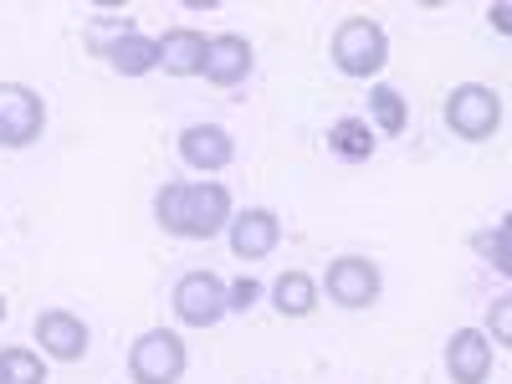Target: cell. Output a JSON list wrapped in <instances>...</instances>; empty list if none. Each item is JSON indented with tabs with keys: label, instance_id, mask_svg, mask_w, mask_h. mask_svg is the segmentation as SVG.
I'll list each match as a JSON object with an SVG mask.
<instances>
[{
	"label": "cell",
	"instance_id": "cell-1",
	"mask_svg": "<svg viewBox=\"0 0 512 384\" xmlns=\"http://www.w3.org/2000/svg\"><path fill=\"white\" fill-rule=\"evenodd\" d=\"M154 216L169 236H185V241H210L231 226V190L216 180H195V185H164L154 195Z\"/></svg>",
	"mask_w": 512,
	"mask_h": 384
},
{
	"label": "cell",
	"instance_id": "cell-2",
	"mask_svg": "<svg viewBox=\"0 0 512 384\" xmlns=\"http://www.w3.org/2000/svg\"><path fill=\"white\" fill-rule=\"evenodd\" d=\"M390 62V36L369 16H349L333 31V67L344 77H379Z\"/></svg>",
	"mask_w": 512,
	"mask_h": 384
},
{
	"label": "cell",
	"instance_id": "cell-3",
	"mask_svg": "<svg viewBox=\"0 0 512 384\" xmlns=\"http://www.w3.org/2000/svg\"><path fill=\"white\" fill-rule=\"evenodd\" d=\"M446 128L466 144H482L502 128V93L487 88V82H461L446 98Z\"/></svg>",
	"mask_w": 512,
	"mask_h": 384
},
{
	"label": "cell",
	"instance_id": "cell-4",
	"mask_svg": "<svg viewBox=\"0 0 512 384\" xmlns=\"http://www.w3.org/2000/svg\"><path fill=\"white\" fill-rule=\"evenodd\" d=\"M185 364H190L185 338L169 333V328L139 333V344L128 349V379H134V384H180Z\"/></svg>",
	"mask_w": 512,
	"mask_h": 384
},
{
	"label": "cell",
	"instance_id": "cell-5",
	"mask_svg": "<svg viewBox=\"0 0 512 384\" xmlns=\"http://www.w3.org/2000/svg\"><path fill=\"white\" fill-rule=\"evenodd\" d=\"M47 128V103L26 82H0V149H26Z\"/></svg>",
	"mask_w": 512,
	"mask_h": 384
},
{
	"label": "cell",
	"instance_id": "cell-6",
	"mask_svg": "<svg viewBox=\"0 0 512 384\" xmlns=\"http://www.w3.org/2000/svg\"><path fill=\"white\" fill-rule=\"evenodd\" d=\"M169 303H175V318L185 328H216L226 318V282L216 272H185Z\"/></svg>",
	"mask_w": 512,
	"mask_h": 384
},
{
	"label": "cell",
	"instance_id": "cell-7",
	"mask_svg": "<svg viewBox=\"0 0 512 384\" xmlns=\"http://www.w3.org/2000/svg\"><path fill=\"white\" fill-rule=\"evenodd\" d=\"M323 287H328V297L338 308H369L379 297V287H384V277H379V267L369 262V256H338V262L328 267V277H323Z\"/></svg>",
	"mask_w": 512,
	"mask_h": 384
},
{
	"label": "cell",
	"instance_id": "cell-8",
	"mask_svg": "<svg viewBox=\"0 0 512 384\" xmlns=\"http://www.w3.org/2000/svg\"><path fill=\"white\" fill-rule=\"evenodd\" d=\"M36 344H41V354H52L62 364H77L82 354H88L93 333H88V323H82L77 313L47 308V313H36Z\"/></svg>",
	"mask_w": 512,
	"mask_h": 384
},
{
	"label": "cell",
	"instance_id": "cell-9",
	"mask_svg": "<svg viewBox=\"0 0 512 384\" xmlns=\"http://www.w3.org/2000/svg\"><path fill=\"white\" fill-rule=\"evenodd\" d=\"M256 67L251 57V41L236 36V31H221V36H205V82H216V88H236V82H246Z\"/></svg>",
	"mask_w": 512,
	"mask_h": 384
},
{
	"label": "cell",
	"instance_id": "cell-10",
	"mask_svg": "<svg viewBox=\"0 0 512 384\" xmlns=\"http://www.w3.org/2000/svg\"><path fill=\"white\" fill-rule=\"evenodd\" d=\"M226 236H231V251L241 256V262H262V256H272L277 241H282V221L267 205H251V210H241V216H231Z\"/></svg>",
	"mask_w": 512,
	"mask_h": 384
},
{
	"label": "cell",
	"instance_id": "cell-11",
	"mask_svg": "<svg viewBox=\"0 0 512 384\" xmlns=\"http://www.w3.org/2000/svg\"><path fill=\"white\" fill-rule=\"evenodd\" d=\"M446 374L451 384H487L492 374V338L477 328H456L446 344Z\"/></svg>",
	"mask_w": 512,
	"mask_h": 384
},
{
	"label": "cell",
	"instance_id": "cell-12",
	"mask_svg": "<svg viewBox=\"0 0 512 384\" xmlns=\"http://www.w3.org/2000/svg\"><path fill=\"white\" fill-rule=\"evenodd\" d=\"M180 159L190 169H205V175H216V169H226L236 159V139L226 134L221 123H190L180 134Z\"/></svg>",
	"mask_w": 512,
	"mask_h": 384
},
{
	"label": "cell",
	"instance_id": "cell-13",
	"mask_svg": "<svg viewBox=\"0 0 512 384\" xmlns=\"http://www.w3.org/2000/svg\"><path fill=\"white\" fill-rule=\"evenodd\" d=\"M98 57H108V67L118 77H144L159 67V47H154V36L134 31V26H123L113 41H98Z\"/></svg>",
	"mask_w": 512,
	"mask_h": 384
},
{
	"label": "cell",
	"instance_id": "cell-14",
	"mask_svg": "<svg viewBox=\"0 0 512 384\" xmlns=\"http://www.w3.org/2000/svg\"><path fill=\"white\" fill-rule=\"evenodd\" d=\"M154 47H159V67L169 77H200L205 72V31H195V26L164 31Z\"/></svg>",
	"mask_w": 512,
	"mask_h": 384
},
{
	"label": "cell",
	"instance_id": "cell-15",
	"mask_svg": "<svg viewBox=\"0 0 512 384\" xmlns=\"http://www.w3.org/2000/svg\"><path fill=\"white\" fill-rule=\"evenodd\" d=\"M272 303H277L282 318H308L318 308V282L308 272H282L272 282Z\"/></svg>",
	"mask_w": 512,
	"mask_h": 384
},
{
	"label": "cell",
	"instance_id": "cell-16",
	"mask_svg": "<svg viewBox=\"0 0 512 384\" xmlns=\"http://www.w3.org/2000/svg\"><path fill=\"white\" fill-rule=\"evenodd\" d=\"M369 118H374V128L379 134H405V123H410V103H405V93L400 88H390V82H374L369 88Z\"/></svg>",
	"mask_w": 512,
	"mask_h": 384
},
{
	"label": "cell",
	"instance_id": "cell-17",
	"mask_svg": "<svg viewBox=\"0 0 512 384\" xmlns=\"http://www.w3.org/2000/svg\"><path fill=\"white\" fill-rule=\"evenodd\" d=\"M328 149H333L338 159H349V164L369 159V154H374V128H369V118H338V123L328 128Z\"/></svg>",
	"mask_w": 512,
	"mask_h": 384
},
{
	"label": "cell",
	"instance_id": "cell-18",
	"mask_svg": "<svg viewBox=\"0 0 512 384\" xmlns=\"http://www.w3.org/2000/svg\"><path fill=\"white\" fill-rule=\"evenodd\" d=\"M0 379L6 384H47V364L31 349H0Z\"/></svg>",
	"mask_w": 512,
	"mask_h": 384
},
{
	"label": "cell",
	"instance_id": "cell-19",
	"mask_svg": "<svg viewBox=\"0 0 512 384\" xmlns=\"http://www.w3.org/2000/svg\"><path fill=\"white\" fill-rule=\"evenodd\" d=\"M482 256H487V262L497 267V272H512V262H507V221H497L492 231H482L477 241H472Z\"/></svg>",
	"mask_w": 512,
	"mask_h": 384
},
{
	"label": "cell",
	"instance_id": "cell-20",
	"mask_svg": "<svg viewBox=\"0 0 512 384\" xmlns=\"http://www.w3.org/2000/svg\"><path fill=\"white\" fill-rule=\"evenodd\" d=\"M256 297H262V282L256 277H241L226 287V313H251L256 308Z\"/></svg>",
	"mask_w": 512,
	"mask_h": 384
},
{
	"label": "cell",
	"instance_id": "cell-21",
	"mask_svg": "<svg viewBox=\"0 0 512 384\" xmlns=\"http://www.w3.org/2000/svg\"><path fill=\"white\" fill-rule=\"evenodd\" d=\"M512 338V297H497L492 303V344H507Z\"/></svg>",
	"mask_w": 512,
	"mask_h": 384
},
{
	"label": "cell",
	"instance_id": "cell-22",
	"mask_svg": "<svg viewBox=\"0 0 512 384\" xmlns=\"http://www.w3.org/2000/svg\"><path fill=\"white\" fill-rule=\"evenodd\" d=\"M0 318H6V297H0Z\"/></svg>",
	"mask_w": 512,
	"mask_h": 384
},
{
	"label": "cell",
	"instance_id": "cell-23",
	"mask_svg": "<svg viewBox=\"0 0 512 384\" xmlns=\"http://www.w3.org/2000/svg\"><path fill=\"white\" fill-rule=\"evenodd\" d=\"M0 384H6V379H0Z\"/></svg>",
	"mask_w": 512,
	"mask_h": 384
}]
</instances>
